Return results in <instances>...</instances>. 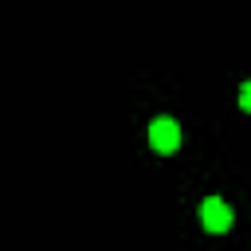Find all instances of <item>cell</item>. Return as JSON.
<instances>
[{
  "instance_id": "obj_1",
  "label": "cell",
  "mask_w": 251,
  "mask_h": 251,
  "mask_svg": "<svg viewBox=\"0 0 251 251\" xmlns=\"http://www.w3.org/2000/svg\"><path fill=\"white\" fill-rule=\"evenodd\" d=\"M180 122L176 118H169V114H157L153 122H149V149L153 153H176L180 149Z\"/></svg>"
},
{
  "instance_id": "obj_2",
  "label": "cell",
  "mask_w": 251,
  "mask_h": 251,
  "mask_svg": "<svg viewBox=\"0 0 251 251\" xmlns=\"http://www.w3.org/2000/svg\"><path fill=\"white\" fill-rule=\"evenodd\" d=\"M231 224H235V212L227 200H220V196L200 200V227L208 235H224V231H231Z\"/></svg>"
},
{
  "instance_id": "obj_3",
  "label": "cell",
  "mask_w": 251,
  "mask_h": 251,
  "mask_svg": "<svg viewBox=\"0 0 251 251\" xmlns=\"http://www.w3.org/2000/svg\"><path fill=\"white\" fill-rule=\"evenodd\" d=\"M239 110H243V114H251V78H247V82H239Z\"/></svg>"
}]
</instances>
